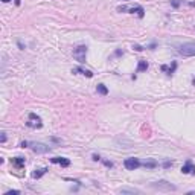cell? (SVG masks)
Wrapping results in <instances>:
<instances>
[{
	"label": "cell",
	"mask_w": 195,
	"mask_h": 195,
	"mask_svg": "<svg viewBox=\"0 0 195 195\" xmlns=\"http://www.w3.org/2000/svg\"><path fill=\"white\" fill-rule=\"evenodd\" d=\"M50 160H52V163H58V165H61L63 168L70 166V160H69V158H66V157H54V158H50Z\"/></svg>",
	"instance_id": "ba28073f"
},
{
	"label": "cell",
	"mask_w": 195,
	"mask_h": 195,
	"mask_svg": "<svg viewBox=\"0 0 195 195\" xmlns=\"http://www.w3.org/2000/svg\"><path fill=\"white\" fill-rule=\"evenodd\" d=\"M151 186H153V188H156V189H158V191H175V186L171 184V183H168V181H165V180L156 181Z\"/></svg>",
	"instance_id": "8992f818"
},
{
	"label": "cell",
	"mask_w": 195,
	"mask_h": 195,
	"mask_svg": "<svg viewBox=\"0 0 195 195\" xmlns=\"http://www.w3.org/2000/svg\"><path fill=\"white\" fill-rule=\"evenodd\" d=\"M12 165L15 168H19V169H22V168L24 166V158L23 157H14L12 158Z\"/></svg>",
	"instance_id": "7c38bea8"
},
{
	"label": "cell",
	"mask_w": 195,
	"mask_h": 195,
	"mask_svg": "<svg viewBox=\"0 0 195 195\" xmlns=\"http://www.w3.org/2000/svg\"><path fill=\"white\" fill-rule=\"evenodd\" d=\"M148 69V63L145 60H140L139 61V66H137V72H145V70Z\"/></svg>",
	"instance_id": "5bb4252c"
},
{
	"label": "cell",
	"mask_w": 195,
	"mask_h": 195,
	"mask_svg": "<svg viewBox=\"0 0 195 195\" xmlns=\"http://www.w3.org/2000/svg\"><path fill=\"white\" fill-rule=\"evenodd\" d=\"M172 6L174 8H179L180 6V2H179V0H172Z\"/></svg>",
	"instance_id": "ffe728a7"
},
{
	"label": "cell",
	"mask_w": 195,
	"mask_h": 195,
	"mask_svg": "<svg viewBox=\"0 0 195 195\" xmlns=\"http://www.w3.org/2000/svg\"><path fill=\"white\" fill-rule=\"evenodd\" d=\"M133 49H134V50H137V52H142V50H143V47H142V46H139V44H136V46L133 47Z\"/></svg>",
	"instance_id": "ac0fdd59"
},
{
	"label": "cell",
	"mask_w": 195,
	"mask_h": 195,
	"mask_svg": "<svg viewBox=\"0 0 195 195\" xmlns=\"http://www.w3.org/2000/svg\"><path fill=\"white\" fill-rule=\"evenodd\" d=\"M171 165H172V162H165L163 163V168H169Z\"/></svg>",
	"instance_id": "603a6c76"
},
{
	"label": "cell",
	"mask_w": 195,
	"mask_h": 195,
	"mask_svg": "<svg viewBox=\"0 0 195 195\" xmlns=\"http://www.w3.org/2000/svg\"><path fill=\"white\" fill-rule=\"evenodd\" d=\"M130 12H133V14H134V12H137V15L140 17V19H142V17H143L145 15V11H143V8H142V6H136V8H131V9H128Z\"/></svg>",
	"instance_id": "4fadbf2b"
},
{
	"label": "cell",
	"mask_w": 195,
	"mask_h": 195,
	"mask_svg": "<svg viewBox=\"0 0 195 195\" xmlns=\"http://www.w3.org/2000/svg\"><path fill=\"white\" fill-rule=\"evenodd\" d=\"M73 73L84 75V76H87V78H92V76H93V73L90 72V70H87V69H84V67H75V69H73Z\"/></svg>",
	"instance_id": "9c48e42d"
},
{
	"label": "cell",
	"mask_w": 195,
	"mask_h": 195,
	"mask_svg": "<svg viewBox=\"0 0 195 195\" xmlns=\"http://www.w3.org/2000/svg\"><path fill=\"white\" fill-rule=\"evenodd\" d=\"M26 125L29 128H41L43 127V122H41V118L37 116L35 113H29V118H28V122Z\"/></svg>",
	"instance_id": "7a4b0ae2"
},
{
	"label": "cell",
	"mask_w": 195,
	"mask_h": 195,
	"mask_svg": "<svg viewBox=\"0 0 195 195\" xmlns=\"http://www.w3.org/2000/svg\"><path fill=\"white\" fill-rule=\"evenodd\" d=\"M96 90H98V93H101V95H107L108 93V90H107V87H105L104 84H98V87H96Z\"/></svg>",
	"instance_id": "2e32d148"
},
{
	"label": "cell",
	"mask_w": 195,
	"mask_h": 195,
	"mask_svg": "<svg viewBox=\"0 0 195 195\" xmlns=\"http://www.w3.org/2000/svg\"><path fill=\"white\" fill-rule=\"evenodd\" d=\"M181 172L183 174H195V165L192 163V160H188V162L183 165Z\"/></svg>",
	"instance_id": "52a82bcc"
},
{
	"label": "cell",
	"mask_w": 195,
	"mask_h": 195,
	"mask_svg": "<svg viewBox=\"0 0 195 195\" xmlns=\"http://www.w3.org/2000/svg\"><path fill=\"white\" fill-rule=\"evenodd\" d=\"M142 165H143L145 168H149V169H151V168H156V166H157V162H156V160H151V158H149V160H145Z\"/></svg>",
	"instance_id": "9a60e30c"
},
{
	"label": "cell",
	"mask_w": 195,
	"mask_h": 195,
	"mask_svg": "<svg viewBox=\"0 0 195 195\" xmlns=\"http://www.w3.org/2000/svg\"><path fill=\"white\" fill-rule=\"evenodd\" d=\"M93 160H95V162H98V160H101V157H99V156H96V154H95V156H93Z\"/></svg>",
	"instance_id": "cb8c5ba5"
},
{
	"label": "cell",
	"mask_w": 195,
	"mask_h": 195,
	"mask_svg": "<svg viewBox=\"0 0 195 195\" xmlns=\"http://www.w3.org/2000/svg\"><path fill=\"white\" fill-rule=\"evenodd\" d=\"M49 169L47 168H40V169H35L34 172H32V179H41V177L46 174Z\"/></svg>",
	"instance_id": "30bf717a"
},
{
	"label": "cell",
	"mask_w": 195,
	"mask_h": 195,
	"mask_svg": "<svg viewBox=\"0 0 195 195\" xmlns=\"http://www.w3.org/2000/svg\"><path fill=\"white\" fill-rule=\"evenodd\" d=\"M85 54H87V46H78L76 49H73V58L79 63H85Z\"/></svg>",
	"instance_id": "3957f363"
},
{
	"label": "cell",
	"mask_w": 195,
	"mask_h": 195,
	"mask_svg": "<svg viewBox=\"0 0 195 195\" xmlns=\"http://www.w3.org/2000/svg\"><path fill=\"white\" fill-rule=\"evenodd\" d=\"M194 84H195V79H194Z\"/></svg>",
	"instance_id": "484cf974"
},
{
	"label": "cell",
	"mask_w": 195,
	"mask_h": 195,
	"mask_svg": "<svg viewBox=\"0 0 195 195\" xmlns=\"http://www.w3.org/2000/svg\"><path fill=\"white\" fill-rule=\"evenodd\" d=\"M29 145L32 148V151L37 153V154H46V153L50 151V146L44 145V143H40V142H34V143H29Z\"/></svg>",
	"instance_id": "277c9868"
},
{
	"label": "cell",
	"mask_w": 195,
	"mask_h": 195,
	"mask_svg": "<svg viewBox=\"0 0 195 195\" xmlns=\"http://www.w3.org/2000/svg\"><path fill=\"white\" fill-rule=\"evenodd\" d=\"M179 54L183 57H195V43H186L179 47Z\"/></svg>",
	"instance_id": "6da1fadb"
},
{
	"label": "cell",
	"mask_w": 195,
	"mask_h": 195,
	"mask_svg": "<svg viewBox=\"0 0 195 195\" xmlns=\"http://www.w3.org/2000/svg\"><path fill=\"white\" fill-rule=\"evenodd\" d=\"M2 2H3V3H8V2H11V0H2Z\"/></svg>",
	"instance_id": "d4e9b609"
},
{
	"label": "cell",
	"mask_w": 195,
	"mask_h": 195,
	"mask_svg": "<svg viewBox=\"0 0 195 195\" xmlns=\"http://www.w3.org/2000/svg\"><path fill=\"white\" fill-rule=\"evenodd\" d=\"M6 142V133H2V143Z\"/></svg>",
	"instance_id": "44dd1931"
},
{
	"label": "cell",
	"mask_w": 195,
	"mask_h": 195,
	"mask_svg": "<svg viewBox=\"0 0 195 195\" xmlns=\"http://www.w3.org/2000/svg\"><path fill=\"white\" fill-rule=\"evenodd\" d=\"M122 194H137L139 191L137 189H120Z\"/></svg>",
	"instance_id": "e0dca14e"
},
{
	"label": "cell",
	"mask_w": 195,
	"mask_h": 195,
	"mask_svg": "<svg viewBox=\"0 0 195 195\" xmlns=\"http://www.w3.org/2000/svg\"><path fill=\"white\" fill-rule=\"evenodd\" d=\"M140 165H142V162L139 160V158H136V157H128V158H125V162H123V166H125L127 169H130V171L137 169Z\"/></svg>",
	"instance_id": "5b68a950"
},
{
	"label": "cell",
	"mask_w": 195,
	"mask_h": 195,
	"mask_svg": "<svg viewBox=\"0 0 195 195\" xmlns=\"http://www.w3.org/2000/svg\"><path fill=\"white\" fill-rule=\"evenodd\" d=\"M104 165H105V166H108V168H111V166H113V163H111V162H108V160H105V162H104Z\"/></svg>",
	"instance_id": "7402d4cb"
},
{
	"label": "cell",
	"mask_w": 195,
	"mask_h": 195,
	"mask_svg": "<svg viewBox=\"0 0 195 195\" xmlns=\"http://www.w3.org/2000/svg\"><path fill=\"white\" fill-rule=\"evenodd\" d=\"M175 69H177V63H175V61H172L171 67L169 66H162V70H163V72H166L168 75H172L175 72Z\"/></svg>",
	"instance_id": "8fae6325"
},
{
	"label": "cell",
	"mask_w": 195,
	"mask_h": 195,
	"mask_svg": "<svg viewBox=\"0 0 195 195\" xmlns=\"http://www.w3.org/2000/svg\"><path fill=\"white\" fill-rule=\"evenodd\" d=\"M12 194H20V191H15V189L14 191H8L5 195H12Z\"/></svg>",
	"instance_id": "d6986e66"
}]
</instances>
